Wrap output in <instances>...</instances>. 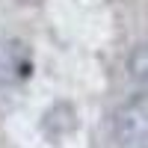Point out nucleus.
<instances>
[{
	"instance_id": "1",
	"label": "nucleus",
	"mask_w": 148,
	"mask_h": 148,
	"mask_svg": "<svg viewBox=\"0 0 148 148\" xmlns=\"http://www.w3.org/2000/svg\"><path fill=\"white\" fill-rule=\"evenodd\" d=\"M113 136L119 148H148V92L133 95L116 110Z\"/></svg>"
},
{
	"instance_id": "2",
	"label": "nucleus",
	"mask_w": 148,
	"mask_h": 148,
	"mask_svg": "<svg viewBox=\"0 0 148 148\" xmlns=\"http://www.w3.org/2000/svg\"><path fill=\"white\" fill-rule=\"evenodd\" d=\"M30 51L15 39H0V83H18L30 74Z\"/></svg>"
},
{
	"instance_id": "3",
	"label": "nucleus",
	"mask_w": 148,
	"mask_h": 148,
	"mask_svg": "<svg viewBox=\"0 0 148 148\" xmlns=\"http://www.w3.org/2000/svg\"><path fill=\"white\" fill-rule=\"evenodd\" d=\"M127 71H130L133 80L148 83V42L136 45V47L130 51V56H127Z\"/></svg>"
}]
</instances>
